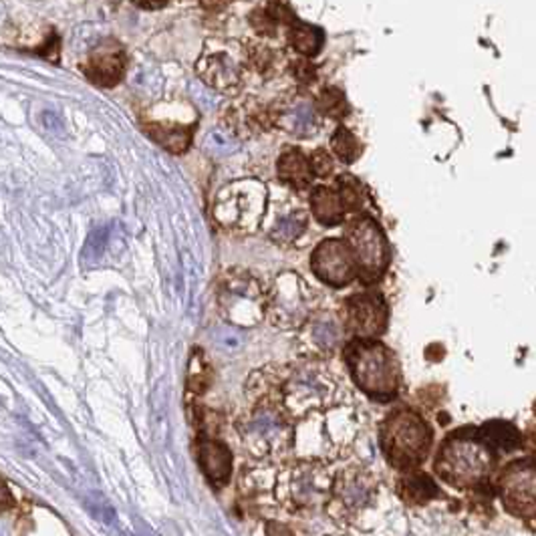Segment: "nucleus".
<instances>
[{
  "instance_id": "obj_1",
  "label": "nucleus",
  "mask_w": 536,
  "mask_h": 536,
  "mask_svg": "<svg viewBox=\"0 0 536 536\" xmlns=\"http://www.w3.org/2000/svg\"><path fill=\"white\" fill-rule=\"evenodd\" d=\"M361 434V416L351 404H335L297 419L291 450L301 462L327 464L345 458Z\"/></svg>"
},
{
  "instance_id": "obj_2",
  "label": "nucleus",
  "mask_w": 536,
  "mask_h": 536,
  "mask_svg": "<svg viewBox=\"0 0 536 536\" xmlns=\"http://www.w3.org/2000/svg\"><path fill=\"white\" fill-rule=\"evenodd\" d=\"M343 388L333 371L323 363L309 359L281 375L276 401L292 422L307 417L309 414L343 404Z\"/></svg>"
},
{
  "instance_id": "obj_3",
  "label": "nucleus",
  "mask_w": 536,
  "mask_h": 536,
  "mask_svg": "<svg viewBox=\"0 0 536 536\" xmlns=\"http://www.w3.org/2000/svg\"><path fill=\"white\" fill-rule=\"evenodd\" d=\"M498 458L478 440L474 427L452 432L442 442L434 470L442 482L455 490L486 486L494 474Z\"/></svg>"
},
{
  "instance_id": "obj_4",
  "label": "nucleus",
  "mask_w": 536,
  "mask_h": 536,
  "mask_svg": "<svg viewBox=\"0 0 536 536\" xmlns=\"http://www.w3.org/2000/svg\"><path fill=\"white\" fill-rule=\"evenodd\" d=\"M343 359L349 368L351 379L365 396L379 404L399 396L401 369L396 353L379 339H349L343 347Z\"/></svg>"
},
{
  "instance_id": "obj_5",
  "label": "nucleus",
  "mask_w": 536,
  "mask_h": 536,
  "mask_svg": "<svg viewBox=\"0 0 536 536\" xmlns=\"http://www.w3.org/2000/svg\"><path fill=\"white\" fill-rule=\"evenodd\" d=\"M294 422L276 399H256L236 419L243 450L254 460L282 458L291 452Z\"/></svg>"
},
{
  "instance_id": "obj_6",
  "label": "nucleus",
  "mask_w": 536,
  "mask_h": 536,
  "mask_svg": "<svg viewBox=\"0 0 536 536\" xmlns=\"http://www.w3.org/2000/svg\"><path fill=\"white\" fill-rule=\"evenodd\" d=\"M434 432L422 414L412 407H397L379 427L383 458L399 472L417 470L432 450Z\"/></svg>"
},
{
  "instance_id": "obj_7",
  "label": "nucleus",
  "mask_w": 536,
  "mask_h": 536,
  "mask_svg": "<svg viewBox=\"0 0 536 536\" xmlns=\"http://www.w3.org/2000/svg\"><path fill=\"white\" fill-rule=\"evenodd\" d=\"M383 493V482L369 468H343L333 478V490L325 511L337 524L359 529L368 514L381 508Z\"/></svg>"
},
{
  "instance_id": "obj_8",
  "label": "nucleus",
  "mask_w": 536,
  "mask_h": 536,
  "mask_svg": "<svg viewBox=\"0 0 536 536\" xmlns=\"http://www.w3.org/2000/svg\"><path fill=\"white\" fill-rule=\"evenodd\" d=\"M268 187L256 177H240L220 187L212 202V218L234 236H248L261 230L268 208Z\"/></svg>"
},
{
  "instance_id": "obj_9",
  "label": "nucleus",
  "mask_w": 536,
  "mask_h": 536,
  "mask_svg": "<svg viewBox=\"0 0 536 536\" xmlns=\"http://www.w3.org/2000/svg\"><path fill=\"white\" fill-rule=\"evenodd\" d=\"M333 478L327 464L297 460L292 466L276 472V506L299 514L317 512L329 502Z\"/></svg>"
},
{
  "instance_id": "obj_10",
  "label": "nucleus",
  "mask_w": 536,
  "mask_h": 536,
  "mask_svg": "<svg viewBox=\"0 0 536 536\" xmlns=\"http://www.w3.org/2000/svg\"><path fill=\"white\" fill-rule=\"evenodd\" d=\"M220 317L238 329H254L266 319V291L246 268H228L216 284Z\"/></svg>"
},
{
  "instance_id": "obj_11",
  "label": "nucleus",
  "mask_w": 536,
  "mask_h": 536,
  "mask_svg": "<svg viewBox=\"0 0 536 536\" xmlns=\"http://www.w3.org/2000/svg\"><path fill=\"white\" fill-rule=\"evenodd\" d=\"M317 302L319 294L299 273L284 271L266 291V321L281 330H299L317 311Z\"/></svg>"
},
{
  "instance_id": "obj_12",
  "label": "nucleus",
  "mask_w": 536,
  "mask_h": 536,
  "mask_svg": "<svg viewBox=\"0 0 536 536\" xmlns=\"http://www.w3.org/2000/svg\"><path fill=\"white\" fill-rule=\"evenodd\" d=\"M343 236L353 253L361 282L365 287L378 284L386 276L391 263V248L386 230L371 214L361 212L347 222Z\"/></svg>"
},
{
  "instance_id": "obj_13",
  "label": "nucleus",
  "mask_w": 536,
  "mask_h": 536,
  "mask_svg": "<svg viewBox=\"0 0 536 536\" xmlns=\"http://www.w3.org/2000/svg\"><path fill=\"white\" fill-rule=\"evenodd\" d=\"M246 69L243 44L230 39H208L196 61L200 81L228 97L243 91Z\"/></svg>"
},
{
  "instance_id": "obj_14",
  "label": "nucleus",
  "mask_w": 536,
  "mask_h": 536,
  "mask_svg": "<svg viewBox=\"0 0 536 536\" xmlns=\"http://www.w3.org/2000/svg\"><path fill=\"white\" fill-rule=\"evenodd\" d=\"M339 319H341L345 335L369 341L388 330L389 305L379 291L355 292L343 301Z\"/></svg>"
},
{
  "instance_id": "obj_15",
  "label": "nucleus",
  "mask_w": 536,
  "mask_h": 536,
  "mask_svg": "<svg viewBox=\"0 0 536 536\" xmlns=\"http://www.w3.org/2000/svg\"><path fill=\"white\" fill-rule=\"evenodd\" d=\"M534 460L522 458L516 460L502 470L498 478V496L504 508L511 514L522 518V521L534 522L536 502H534Z\"/></svg>"
},
{
  "instance_id": "obj_16",
  "label": "nucleus",
  "mask_w": 536,
  "mask_h": 536,
  "mask_svg": "<svg viewBox=\"0 0 536 536\" xmlns=\"http://www.w3.org/2000/svg\"><path fill=\"white\" fill-rule=\"evenodd\" d=\"M311 271L330 289H345L359 276L351 248L341 238H325L311 254Z\"/></svg>"
},
{
  "instance_id": "obj_17",
  "label": "nucleus",
  "mask_w": 536,
  "mask_h": 536,
  "mask_svg": "<svg viewBox=\"0 0 536 536\" xmlns=\"http://www.w3.org/2000/svg\"><path fill=\"white\" fill-rule=\"evenodd\" d=\"M268 240L279 246H291L309 228V214L301 200L292 194H279L268 200L263 226Z\"/></svg>"
},
{
  "instance_id": "obj_18",
  "label": "nucleus",
  "mask_w": 536,
  "mask_h": 536,
  "mask_svg": "<svg viewBox=\"0 0 536 536\" xmlns=\"http://www.w3.org/2000/svg\"><path fill=\"white\" fill-rule=\"evenodd\" d=\"M343 337L345 330L337 312L317 309L307 319V323L299 329L297 347L301 355H305L307 359L321 361L339 349Z\"/></svg>"
},
{
  "instance_id": "obj_19",
  "label": "nucleus",
  "mask_w": 536,
  "mask_h": 536,
  "mask_svg": "<svg viewBox=\"0 0 536 536\" xmlns=\"http://www.w3.org/2000/svg\"><path fill=\"white\" fill-rule=\"evenodd\" d=\"M268 120H271V125H274V128L299 139L317 136L321 128V118L315 110V103L305 93H291L282 97L268 110Z\"/></svg>"
},
{
  "instance_id": "obj_20",
  "label": "nucleus",
  "mask_w": 536,
  "mask_h": 536,
  "mask_svg": "<svg viewBox=\"0 0 536 536\" xmlns=\"http://www.w3.org/2000/svg\"><path fill=\"white\" fill-rule=\"evenodd\" d=\"M196 458H198L202 474L206 476V480L214 488H225L228 484L232 476V466H234V458H232V452L225 442L206 434L198 436V442H196Z\"/></svg>"
},
{
  "instance_id": "obj_21",
  "label": "nucleus",
  "mask_w": 536,
  "mask_h": 536,
  "mask_svg": "<svg viewBox=\"0 0 536 536\" xmlns=\"http://www.w3.org/2000/svg\"><path fill=\"white\" fill-rule=\"evenodd\" d=\"M276 472L271 466H250L244 468L238 480V493L243 502L250 508H271L276 506L274 484Z\"/></svg>"
},
{
  "instance_id": "obj_22",
  "label": "nucleus",
  "mask_w": 536,
  "mask_h": 536,
  "mask_svg": "<svg viewBox=\"0 0 536 536\" xmlns=\"http://www.w3.org/2000/svg\"><path fill=\"white\" fill-rule=\"evenodd\" d=\"M125 67H128V59H125L123 49L120 44H113L110 49L97 51L83 67V73L91 79L95 85L113 87L121 81Z\"/></svg>"
},
{
  "instance_id": "obj_23",
  "label": "nucleus",
  "mask_w": 536,
  "mask_h": 536,
  "mask_svg": "<svg viewBox=\"0 0 536 536\" xmlns=\"http://www.w3.org/2000/svg\"><path fill=\"white\" fill-rule=\"evenodd\" d=\"M478 440L493 452L496 458L502 454H512L522 445V434L512 422L504 419H493V422L474 427Z\"/></svg>"
},
{
  "instance_id": "obj_24",
  "label": "nucleus",
  "mask_w": 536,
  "mask_h": 536,
  "mask_svg": "<svg viewBox=\"0 0 536 536\" xmlns=\"http://www.w3.org/2000/svg\"><path fill=\"white\" fill-rule=\"evenodd\" d=\"M276 176L292 192H305L312 186L315 176L311 172L309 158L297 148H287L276 162Z\"/></svg>"
},
{
  "instance_id": "obj_25",
  "label": "nucleus",
  "mask_w": 536,
  "mask_h": 536,
  "mask_svg": "<svg viewBox=\"0 0 536 536\" xmlns=\"http://www.w3.org/2000/svg\"><path fill=\"white\" fill-rule=\"evenodd\" d=\"M396 490H397V498L407 506H426L427 502H432V500L442 496L434 478L419 470L404 472V476L397 480Z\"/></svg>"
},
{
  "instance_id": "obj_26",
  "label": "nucleus",
  "mask_w": 536,
  "mask_h": 536,
  "mask_svg": "<svg viewBox=\"0 0 536 536\" xmlns=\"http://www.w3.org/2000/svg\"><path fill=\"white\" fill-rule=\"evenodd\" d=\"M311 212L321 226L335 228L339 225H345L347 214L341 206V200L330 186H315L311 190Z\"/></svg>"
},
{
  "instance_id": "obj_27",
  "label": "nucleus",
  "mask_w": 536,
  "mask_h": 536,
  "mask_svg": "<svg viewBox=\"0 0 536 536\" xmlns=\"http://www.w3.org/2000/svg\"><path fill=\"white\" fill-rule=\"evenodd\" d=\"M228 128L232 136H253L256 131L271 128L268 111L258 107L256 101L248 100L240 105H232L228 110Z\"/></svg>"
},
{
  "instance_id": "obj_28",
  "label": "nucleus",
  "mask_w": 536,
  "mask_h": 536,
  "mask_svg": "<svg viewBox=\"0 0 536 536\" xmlns=\"http://www.w3.org/2000/svg\"><path fill=\"white\" fill-rule=\"evenodd\" d=\"M146 131L149 133V138L156 139L164 149L172 151V154H184L194 139L196 123L184 125L169 121H151L146 125Z\"/></svg>"
},
{
  "instance_id": "obj_29",
  "label": "nucleus",
  "mask_w": 536,
  "mask_h": 536,
  "mask_svg": "<svg viewBox=\"0 0 536 536\" xmlns=\"http://www.w3.org/2000/svg\"><path fill=\"white\" fill-rule=\"evenodd\" d=\"M287 41L291 44V49L297 53L301 57H317L321 49H323L325 43V33L319 26L305 23L294 16V19L287 24Z\"/></svg>"
},
{
  "instance_id": "obj_30",
  "label": "nucleus",
  "mask_w": 536,
  "mask_h": 536,
  "mask_svg": "<svg viewBox=\"0 0 536 536\" xmlns=\"http://www.w3.org/2000/svg\"><path fill=\"white\" fill-rule=\"evenodd\" d=\"M246 67H253L263 77H271L279 71L282 53L268 44L264 39H248L243 44Z\"/></svg>"
},
{
  "instance_id": "obj_31",
  "label": "nucleus",
  "mask_w": 536,
  "mask_h": 536,
  "mask_svg": "<svg viewBox=\"0 0 536 536\" xmlns=\"http://www.w3.org/2000/svg\"><path fill=\"white\" fill-rule=\"evenodd\" d=\"M335 192L339 196V200H341V206H343L345 214L361 212L371 202L368 187H365V184L361 180H357L353 174L337 176Z\"/></svg>"
},
{
  "instance_id": "obj_32",
  "label": "nucleus",
  "mask_w": 536,
  "mask_h": 536,
  "mask_svg": "<svg viewBox=\"0 0 536 536\" xmlns=\"http://www.w3.org/2000/svg\"><path fill=\"white\" fill-rule=\"evenodd\" d=\"M312 103H315L319 118L323 115V118L335 120V121H341L351 111L349 103H347V100H345V93L341 91V89L333 87V85L321 89V93L315 97V100H312Z\"/></svg>"
},
{
  "instance_id": "obj_33",
  "label": "nucleus",
  "mask_w": 536,
  "mask_h": 536,
  "mask_svg": "<svg viewBox=\"0 0 536 536\" xmlns=\"http://www.w3.org/2000/svg\"><path fill=\"white\" fill-rule=\"evenodd\" d=\"M212 383V365L206 357V351L200 347H194L190 355V363H187V389L196 396H202L204 391L210 388Z\"/></svg>"
},
{
  "instance_id": "obj_34",
  "label": "nucleus",
  "mask_w": 536,
  "mask_h": 536,
  "mask_svg": "<svg viewBox=\"0 0 536 536\" xmlns=\"http://www.w3.org/2000/svg\"><path fill=\"white\" fill-rule=\"evenodd\" d=\"M330 149H333V154L341 159L343 164L349 166V164H355L363 154V144L357 139V136L349 128L339 125V128L333 131V136H330Z\"/></svg>"
},
{
  "instance_id": "obj_35",
  "label": "nucleus",
  "mask_w": 536,
  "mask_h": 536,
  "mask_svg": "<svg viewBox=\"0 0 536 536\" xmlns=\"http://www.w3.org/2000/svg\"><path fill=\"white\" fill-rule=\"evenodd\" d=\"M279 21H276V16L268 11V6H261L253 11L250 14V26L256 31L258 37H274L276 29H279Z\"/></svg>"
},
{
  "instance_id": "obj_36",
  "label": "nucleus",
  "mask_w": 536,
  "mask_h": 536,
  "mask_svg": "<svg viewBox=\"0 0 536 536\" xmlns=\"http://www.w3.org/2000/svg\"><path fill=\"white\" fill-rule=\"evenodd\" d=\"M204 148H206L212 156H226L230 151H234V138L230 131L225 129H212L206 139H204Z\"/></svg>"
},
{
  "instance_id": "obj_37",
  "label": "nucleus",
  "mask_w": 536,
  "mask_h": 536,
  "mask_svg": "<svg viewBox=\"0 0 536 536\" xmlns=\"http://www.w3.org/2000/svg\"><path fill=\"white\" fill-rule=\"evenodd\" d=\"M107 236H110V226L95 228L91 234H89L85 248H83V261H95L103 254V248L107 244Z\"/></svg>"
},
{
  "instance_id": "obj_38",
  "label": "nucleus",
  "mask_w": 536,
  "mask_h": 536,
  "mask_svg": "<svg viewBox=\"0 0 536 536\" xmlns=\"http://www.w3.org/2000/svg\"><path fill=\"white\" fill-rule=\"evenodd\" d=\"M309 166H311L312 176L321 177V180H323V177H329L330 174H333V169H335L333 158H330L329 151L323 149V148H319V149L312 151L311 158H309Z\"/></svg>"
},
{
  "instance_id": "obj_39",
  "label": "nucleus",
  "mask_w": 536,
  "mask_h": 536,
  "mask_svg": "<svg viewBox=\"0 0 536 536\" xmlns=\"http://www.w3.org/2000/svg\"><path fill=\"white\" fill-rule=\"evenodd\" d=\"M292 71H294V75H297V79L301 83H312V81H315V67H312L309 61H294Z\"/></svg>"
},
{
  "instance_id": "obj_40",
  "label": "nucleus",
  "mask_w": 536,
  "mask_h": 536,
  "mask_svg": "<svg viewBox=\"0 0 536 536\" xmlns=\"http://www.w3.org/2000/svg\"><path fill=\"white\" fill-rule=\"evenodd\" d=\"M264 536H294V532L287 524H282L279 521H268L264 526Z\"/></svg>"
},
{
  "instance_id": "obj_41",
  "label": "nucleus",
  "mask_w": 536,
  "mask_h": 536,
  "mask_svg": "<svg viewBox=\"0 0 536 536\" xmlns=\"http://www.w3.org/2000/svg\"><path fill=\"white\" fill-rule=\"evenodd\" d=\"M43 123H44V128H47L53 133H61L62 131V121H61V118L57 113L44 111L43 113Z\"/></svg>"
},
{
  "instance_id": "obj_42",
  "label": "nucleus",
  "mask_w": 536,
  "mask_h": 536,
  "mask_svg": "<svg viewBox=\"0 0 536 536\" xmlns=\"http://www.w3.org/2000/svg\"><path fill=\"white\" fill-rule=\"evenodd\" d=\"M8 502H11V496H8V493H6V488H5V486H0V508L8 506Z\"/></svg>"
},
{
  "instance_id": "obj_43",
  "label": "nucleus",
  "mask_w": 536,
  "mask_h": 536,
  "mask_svg": "<svg viewBox=\"0 0 536 536\" xmlns=\"http://www.w3.org/2000/svg\"><path fill=\"white\" fill-rule=\"evenodd\" d=\"M138 6H139V8H148V11H154V8H164L166 5H144V3H141V5H138Z\"/></svg>"
},
{
  "instance_id": "obj_44",
  "label": "nucleus",
  "mask_w": 536,
  "mask_h": 536,
  "mask_svg": "<svg viewBox=\"0 0 536 536\" xmlns=\"http://www.w3.org/2000/svg\"><path fill=\"white\" fill-rule=\"evenodd\" d=\"M0 536H8V532L5 529V524H0Z\"/></svg>"
},
{
  "instance_id": "obj_45",
  "label": "nucleus",
  "mask_w": 536,
  "mask_h": 536,
  "mask_svg": "<svg viewBox=\"0 0 536 536\" xmlns=\"http://www.w3.org/2000/svg\"><path fill=\"white\" fill-rule=\"evenodd\" d=\"M323 536H345V534H323Z\"/></svg>"
}]
</instances>
